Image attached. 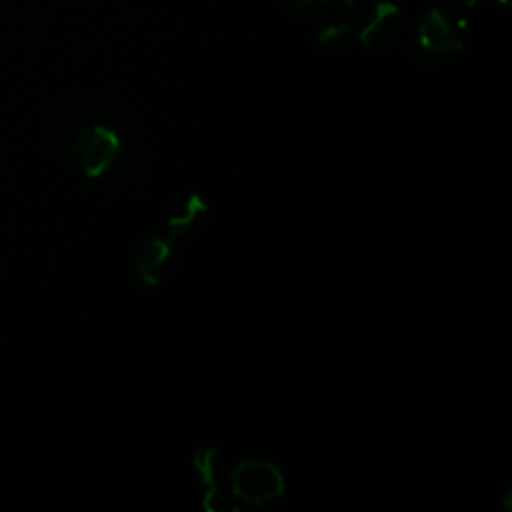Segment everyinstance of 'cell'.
I'll return each instance as SVG.
<instances>
[{
  "label": "cell",
  "instance_id": "52a82bcc",
  "mask_svg": "<svg viewBox=\"0 0 512 512\" xmlns=\"http://www.w3.org/2000/svg\"><path fill=\"white\" fill-rule=\"evenodd\" d=\"M324 0H288V8L294 12H310L314 8H318Z\"/></svg>",
  "mask_w": 512,
  "mask_h": 512
},
{
  "label": "cell",
  "instance_id": "ba28073f",
  "mask_svg": "<svg viewBox=\"0 0 512 512\" xmlns=\"http://www.w3.org/2000/svg\"><path fill=\"white\" fill-rule=\"evenodd\" d=\"M448 4H452V6H456V8H462V6H466V8H472L478 0H446Z\"/></svg>",
  "mask_w": 512,
  "mask_h": 512
},
{
  "label": "cell",
  "instance_id": "8992f818",
  "mask_svg": "<svg viewBox=\"0 0 512 512\" xmlns=\"http://www.w3.org/2000/svg\"><path fill=\"white\" fill-rule=\"evenodd\" d=\"M348 40H350V30L344 24H332V26H324L320 30V42L326 46L338 48L340 44H346Z\"/></svg>",
  "mask_w": 512,
  "mask_h": 512
},
{
  "label": "cell",
  "instance_id": "6da1fadb",
  "mask_svg": "<svg viewBox=\"0 0 512 512\" xmlns=\"http://www.w3.org/2000/svg\"><path fill=\"white\" fill-rule=\"evenodd\" d=\"M228 486L234 498L260 506L276 498L282 492L284 482L278 468L270 462L246 460L230 472Z\"/></svg>",
  "mask_w": 512,
  "mask_h": 512
},
{
  "label": "cell",
  "instance_id": "9c48e42d",
  "mask_svg": "<svg viewBox=\"0 0 512 512\" xmlns=\"http://www.w3.org/2000/svg\"><path fill=\"white\" fill-rule=\"evenodd\" d=\"M340 2H342V4H348V6H352L356 0H340Z\"/></svg>",
  "mask_w": 512,
  "mask_h": 512
},
{
  "label": "cell",
  "instance_id": "7a4b0ae2",
  "mask_svg": "<svg viewBox=\"0 0 512 512\" xmlns=\"http://www.w3.org/2000/svg\"><path fill=\"white\" fill-rule=\"evenodd\" d=\"M122 150L118 134L108 126H88L84 128L72 146V156L78 168L86 176L104 174L118 158Z\"/></svg>",
  "mask_w": 512,
  "mask_h": 512
},
{
  "label": "cell",
  "instance_id": "277c9868",
  "mask_svg": "<svg viewBox=\"0 0 512 512\" xmlns=\"http://www.w3.org/2000/svg\"><path fill=\"white\" fill-rule=\"evenodd\" d=\"M398 20H400V12L392 2L374 4L360 28V34H358L360 42L368 48L384 46L396 34Z\"/></svg>",
  "mask_w": 512,
  "mask_h": 512
},
{
  "label": "cell",
  "instance_id": "3957f363",
  "mask_svg": "<svg viewBox=\"0 0 512 512\" xmlns=\"http://www.w3.org/2000/svg\"><path fill=\"white\" fill-rule=\"evenodd\" d=\"M462 32H464V20L452 18L450 14L432 8L420 22L416 36L418 44L432 52V54H446L462 44Z\"/></svg>",
  "mask_w": 512,
  "mask_h": 512
},
{
  "label": "cell",
  "instance_id": "5b68a950",
  "mask_svg": "<svg viewBox=\"0 0 512 512\" xmlns=\"http://www.w3.org/2000/svg\"><path fill=\"white\" fill-rule=\"evenodd\" d=\"M170 250H172V244L162 238H150L140 246L136 262H138V272L142 274L144 280H148V282L158 280V276L164 270V264L170 256Z\"/></svg>",
  "mask_w": 512,
  "mask_h": 512
}]
</instances>
